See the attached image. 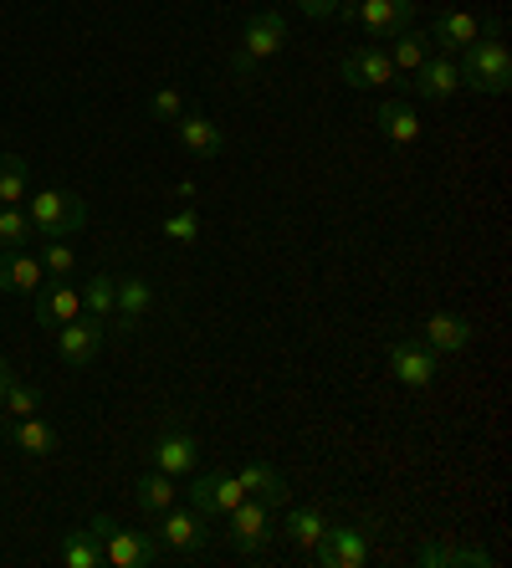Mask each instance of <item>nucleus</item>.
Returning a JSON list of instances; mask_svg holds the SVG:
<instances>
[{
    "label": "nucleus",
    "mask_w": 512,
    "mask_h": 568,
    "mask_svg": "<svg viewBox=\"0 0 512 568\" xmlns=\"http://www.w3.org/2000/svg\"><path fill=\"white\" fill-rule=\"evenodd\" d=\"M461 88L472 93H486V98H502L512 88V52L502 41V27H492L486 37H476L466 52H461Z\"/></svg>",
    "instance_id": "1"
},
{
    "label": "nucleus",
    "mask_w": 512,
    "mask_h": 568,
    "mask_svg": "<svg viewBox=\"0 0 512 568\" xmlns=\"http://www.w3.org/2000/svg\"><path fill=\"white\" fill-rule=\"evenodd\" d=\"M88 528L98 532V542H103V564H113V568H154L159 558H164V542H159L154 532L119 528L108 513H98Z\"/></svg>",
    "instance_id": "2"
},
{
    "label": "nucleus",
    "mask_w": 512,
    "mask_h": 568,
    "mask_svg": "<svg viewBox=\"0 0 512 568\" xmlns=\"http://www.w3.org/2000/svg\"><path fill=\"white\" fill-rule=\"evenodd\" d=\"M88 225V205L67 190H37L31 195V231L41 241H72Z\"/></svg>",
    "instance_id": "3"
},
{
    "label": "nucleus",
    "mask_w": 512,
    "mask_h": 568,
    "mask_svg": "<svg viewBox=\"0 0 512 568\" xmlns=\"http://www.w3.org/2000/svg\"><path fill=\"white\" fill-rule=\"evenodd\" d=\"M282 47H288V16L282 11H257L247 21V31H241V47H237V57H231V72H237V78H251L257 62L277 57Z\"/></svg>",
    "instance_id": "4"
},
{
    "label": "nucleus",
    "mask_w": 512,
    "mask_h": 568,
    "mask_svg": "<svg viewBox=\"0 0 512 568\" xmlns=\"http://www.w3.org/2000/svg\"><path fill=\"white\" fill-rule=\"evenodd\" d=\"M225 517H231V523H225V538H231L237 554H257V548H267V538L277 532V507L257 503V497H241Z\"/></svg>",
    "instance_id": "5"
},
{
    "label": "nucleus",
    "mask_w": 512,
    "mask_h": 568,
    "mask_svg": "<svg viewBox=\"0 0 512 568\" xmlns=\"http://www.w3.org/2000/svg\"><path fill=\"white\" fill-rule=\"evenodd\" d=\"M154 523H159L154 538L164 542V554H200V548H205V538H211L205 517H200L195 507H180V503H174L170 513H159Z\"/></svg>",
    "instance_id": "6"
},
{
    "label": "nucleus",
    "mask_w": 512,
    "mask_h": 568,
    "mask_svg": "<svg viewBox=\"0 0 512 568\" xmlns=\"http://www.w3.org/2000/svg\"><path fill=\"white\" fill-rule=\"evenodd\" d=\"M349 21H359L374 41H390L415 27V0H364V6L349 11Z\"/></svg>",
    "instance_id": "7"
},
{
    "label": "nucleus",
    "mask_w": 512,
    "mask_h": 568,
    "mask_svg": "<svg viewBox=\"0 0 512 568\" xmlns=\"http://www.w3.org/2000/svg\"><path fill=\"white\" fill-rule=\"evenodd\" d=\"M57 354L72 364V369H88L92 358L103 354V317H72V323H62L57 328Z\"/></svg>",
    "instance_id": "8"
},
{
    "label": "nucleus",
    "mask_w": 512,
    "mask_h": 568,
    "mask_svg": "<svg viewBox=\"0 0 512 568\" xmlns=\"http://www.w3.org/2000/svg\"><path fill=\"white\" fill-rule=\"evenodd\" d=\"M0 440H11L16 450H27V456H57L62 450V436H57V425H47L41 415H0Z\"/></svg>",
    "instance_id": "9"
},
{
    "label": "nucleus",
    "mask_w": 512,
    "mask_h": 568,
    "mask_svg": "<svg viewBox=\"0 0 512 568\" xmlns=\"http://www.w3.org/2000/svg\"><path fill=\"white\" fill-rule=\"evenodd\" d=\"M247 491H241L237 476H225V471H200L195 476V487H190V507H195L200 517H225L231 507L241 503Z\"/></svg>",
    "instance_id": "10"
},
{
    "label": "nucleus",
    "mask_w": 512,
    "mask_h": 568,
    "mask_svg": "<svg viewBox=\"0 0 512 568\" xmlns=\"http://www.w3.org/2000/svg\"><path fill=\"white\" fill-rule=\"evenodd\" d=\"M390 369L405 389H425V384H435V374H441V354H435L431 344H394Z\"/></svg>",
    "instance_id": "11"
},
{
    "label": "nucleus",
    "mask_w": 512,
    "mask_h": 568,
    "mask_svg": "<svg viewBox=\"0 0 512 568\" xmlns=\"http://www.w3.org/2000/svg\"><path fill=\"white\" fill-rule=\"evenodd\" d=\"M339 72H343V82H349V88H364V93L390 88V82H394V62H390V52H384V47H359V52H349Z\"/></svg>",
    "instance_id": "12"
},
{
    "label": "nucleus",
    "mask_w": 512,
    "mask_h": 568,
    "mask_svg": "<svg viewBox=\"0 0 512 568\" xmlns=\"http://www.w3.org/2000/svg\"><path fill=\"white\" fill-rule=\"evenodd\" d=\"M410 93L415 98H431V103H446V98H456L461 93V67L451 62L446 52L441 57H425L421 67H415V72H410Z\"/></svg>",
    "instance_id": "13"
},
{
    "label": "nucleus",
    "mask_w": 512,
    "mask_h": 568,
    "mask_svg": "<svg viewBox=\"0 0 512 568\" xmlns=\"http://www.w3.org/2000/svg\"><path fill=\"white\" fill-rule=\"evenodd\" d=\"M498 27V21H476L472 11H446V16H435V27L425 31V41L431 47H441V52H466L476 37H486V31Z\"/></svg>",
    "instance_id": "14"
},
{
    "label": "nucleus",
    "mask_w": 512,
    "mask_h": 568,
    "mask_svg": "<svg viewBox=\"0 0 512 568\" xmlns=\"http://www.w3.org/2000/svg\"><path fill=\"white\" fill-rule=\"evenodd\" d=\"M41 282H47V266H41V256L16 252V246H0V292H16V297H37Z\"/></svg>",
    "instance_id": "15"
},
{
    "label": "nucleus",
    "mask_w": 512,
    "mask_h": 568,
    "mask_svg": "<svg viewBox=\"0 0 512 568\" xmlns=\"http://www.w3.org/2000/svg\"><path fill=\"white\" fill-rule=\"evenodd\" d=\"M313 554L323 568H359L369 558V542L359 528H323V538L313 542Z\"/></svg>",
    "instance_id": "16"
},
{
    "label": "nucleus",
    "mask_w": 512,
    "mask_h": 568,
    "mask_svg": "<svg viewBox=\"0 0 512 568\" xmlns=\"http://www.w3.org/2000/svg\"><path fill=\"white\" fill-rule=\"evenodd\" d=\"M154 471L164 476H195V462H200V446L190 430H164V436L154 440Z\"/></svg>",
    "instance_id": "17"
},
{
    "label": "nucleus",
    "mask_w": 512,
    "mask_h": 568,
    "mask_svg": "<svg viewBox=\"0 0 512 568\" xmlns=\"http://www.w3.org/2000/svg\"><path fill=\"white\" fill-rule=\"evenodd\" d=\"M72 317H82V287H67V277L41 282V292H37V323L62 328V323H72Z\"/></svg>",
    "instance_id": "18"
},
{
    "label": "nucleus",
    "mask_w": 512,
    "mask_h": 568,
    "mask_svg": "<svg viewBox=\"0 0 512 568\" xmlns=\"http://www.w3.org/2000/svg\"><path fill=\"white\" fill-rule=\"evenodd\" d=\"M149 307H154V287L144 277H119V292H113V323H119V333H139Z\"/></svg>",
    "instance_id": "19"
},
{
    "label": "nucleus",
    "mask_w": 512,
    "mask_h": 568,
    "mask_svg": "<svg viewBox=\"0 0 512 568\" xmlns=\"http://www.w3.org/2000/svg\"><path fill=\"white\" fill-rule=\"evenodd\" d=\"M374 119H380V129H384V139H390V144H400V149L421 144V133H425L421 113H415L410 103H400V98H384Z\"/></svg>",
    "instance_id": "20"
},
{
    "label": "nucleus",
    "mask_w": 512,
    "mask_h": 568,
    "mask_svg": "<svg viewBox=\"0 0 512 568\" xmlns=\"http://www.w3.org/2000/svg\"><path fill=\"white\" fill-rule=\"evenodd\" d=\"M174 133H180V144L200 159H215L225 149L221 123H211L205 113H180V119H174Z\"/></svg>",
    "instance_id": "21"
},
{
    "label": "nucleus",
    "mask_w": 512,
    "mask_h": 568,
    "mask_svg": "<svg viewBox=\"0 0 512 568\" xmlns=\"http://www.w3.org/2000/svg\"><path fill=\"white\" fill-rule=\"evenodd\" d=\"M237 481H241V491H247V497H257V503H267V507H288V481H282V476L272 471V466L267 462H247L237 471Z\"/></svg>",
    "instance_id": "22"
},
{
    "label": "nucleus",
    "mask_w": 512,
    "mask_h": 568,
    "mask_svg": "<svg viewBox=\"0 0 512 568\" xmlns=\"http://www.w3.org/2000/svg\"><path fill=\"white\" fill-rule=\"evenodd\" d=\"M472 338H476V328L456 313H435L431 323H425V344H431L435 354H461V348H472Z\"/></svg>",
    "instance_id": "23"
},
{
    "label": "nucleus",
    "mask_w": 512,
    "mask_h": 568,
    "mask_svg": "<svg viewBox=\"0 0 512 568\" xmlns=\"http://www.w3.org/2000/svg\"><path fill=\"white\" fill-rule=\"evenodd\" d=\"M133 503H139V513L144 517H159V513H170V507L180 503V487H174V476L149 471V476L133 481Z\"/></svg>",
    "instance_id": "24"
},
{
    "label": "nucleus",
    "mask_w": 512,
    "mask_h": 568,
    "mask_svg": "<svg viewBox=\"0 0 512 568\" xmlns=\"http://www.w3.org/2000/svg\"><path fill=\"white\" fill-rule=\"evenodd\" d=\"M394 47H384V52H390V62H394V78H410V72H415V67L425 62V57H431V41H425V31H400V37H390Z\"/></svg>",
    "instance_id": "25"
},
{
    "label": "nucleus",
    "mask_w": 512,
    "mask_h": 568,
    "mask_svg": "<svg viewBox=\"0 0 512 568\" xmlns=\"http://www.w3.org/2000/svg\"><path fill=\"white\" fill-rule=\"evenodd\" d=\"M62 564L67 568H103V542L92 528H78L62 538Z\"/></svg>",
    "instance_id": "26"
},
{
    "label": "nucleus",
    "mask_w": 512,
    "mask_h": 568,
    "mask_svg": "<svg viewBox=\"0 0 512 568\" xmlns=\"http://www.w3.org/2000/svg\"><path fill=\"white\" fill-rule=\"evenodd\" d=\"M27 195H31L27 159H21V154H0V205H21Z\"/></svg>",
    "instance_id": "27"
},
{
    "label": "nucleus",
    "mask_w": 512,
    "mask_h": 568,
    "mask_svg": "<svg viewBox=\"0 0 512 568\" xmlns=\"http://www.w3.org/2000/svg\"><path fill=\"white\" fill-rule=\"evenodd\" d=\"M323 528H329V523H323V513H318V507H292V513L282 517V532H288L298 548H313V542L323 538Z\"/></svg>",
    "instance_id": "28"
},
{
    "label": "nucleus",
    "mask_w": 512,
    "mask_h": 568,
    "mask_svg": "<svg viewBox=\"0 0 512 568\" xmlns=\"http://www.w3.org/2000/svg\"><path fill=\"white\" fill-rule=\"evenodd\" d=\"M113 292H119V277H103V272H98V277L82 287V313L88 317H113Z\"/></svg>",
    "instance_id": "29"
},
{
    "label": "nucleus",
    "mask_w": 512,
    "mask_h": 568,
    "mask_svg": "<svg viewBox=\"0 0 512 568\" xmlns=\"http://www.w3.org/2000/svg\"><path fill=\"white\" fill-rule=\"evenodd\" d=\"M0 415H11V420H21V415H41V389L16 379L11 389H6V399H0Z\"/></svg>",
    "instance_id": "30"
},
{
    "label": "nucleus",
    "mask_w": 512,
    "mask_h": 568,
    "mask_svg": "<svg viewBox=\"0 0 512 568\" xmlns=\"http://www.w3.org/2000/svg\"><path fill=\"white\" fill-rule=\"evenodd\" d=\"M0 246H31V215H21L16 205H0Z\"/></svg>",
    "instance_id": "31"
},
{
    "label": "nucleus",
    "mask_w": 512,
    "mask_h": 568,
    "mask_svg": "<svg viewBox=\"0 0 512 568\" xmlns=\"http://www.w3.org/2000/svg\"><path fill=\"white\" fill-rule=\"evenodd\" d=\"M41 266H47V277H72L78 252H72L67 241H47V246H41Z\"/></svg>",
    "instance_id": "32"
},
{
    "label": "nucleus",
    "mask_w": 512,
    "mask_h": 568,
    "mask_svg": "<svg viewBox=\"0 0 512 568\" xmlns=\"http://www.w3.org/2000/svg\"><path fill=\"white\" fill-rule=\"evenodd\" d=\"M164 236L180 241V246H195V236H200V215H195V205H184V211H174L170 221H164Z\"/></svg>",
    "instance_id": "33"
},
{
    "label": "nucleus",
    "mask_w": 512,
    "mask_h": 568,
    "mask_svg": "<svg viewBox=\"0 0 512 568\" xmlns=\"http://www.w3.org/2000/svg\"><path fill=\"white\" fill-rule=\"evenodd\" d=\"M149 113H154L159 123H174L184 113V103H180V93H174V88H159L154 98H149Z\"/></svg>",
    "instance_id": "34"
},
{
    "label": "nucleus",
    "mask_w": 512,
    "mask_h": 568,
    "mask_svg": "<svg viewBox=\"0 0 512 568\" xmlns=\"http://www.w3.org/2000/svg\"><path fill=\"white\" fill-rule=\"evenodd\" d=\"M298 11L313 21H329V16H339V0H298Z\"/></svg>",
    "instance_id": "35"
},
{
    "label": "nucleus",
    "mask_w": 512,
    "mask_h": 568,
    "mask_svg": "<svg viewBox=\"0 0 512 568\" xmlns=\"http://www.w3.org/2000/svg\"><path fill=\"white\" fill-rule=\"evenodd\" d=\"M421 564L425 568H435V564L446 568L451 564V548H441V542H425V548H421Z\"/></svg>",
    "instance_id": "36"
},
{
    "label": "nucleus",
    "mask_w": 512,
    "mask_h": 568,
    "mask_svg": "<svg viewBox=\"0 0 512 568\" xmlns=\"http://www.w3.org/2000/svg\"><path fill=\"white\" fill-rule=\"evenodd\" d=\"M16 384V369H11V358H0V399H6V389Z\"/></svg>",
    "instance_id": "37"
},
{
    "label": "nucleus",
    "mask_w": 512,
    "mask_h": 568,
    "mask_svg": "<svg viewBox=\"0 0 512 568\" xmlns=\"http://www.w3.org/2000/svg\"><path fill=\"white\" fill-rule=\"evenodd\" d=\"M354 6H364V0H339V11H343V16L354 11Z\"/></svg>",
    "instance_id": "38"
}]
</instances>
